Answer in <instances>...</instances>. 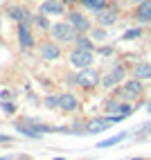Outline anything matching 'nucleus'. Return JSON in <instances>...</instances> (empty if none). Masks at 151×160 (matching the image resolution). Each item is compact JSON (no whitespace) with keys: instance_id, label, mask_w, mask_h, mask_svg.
<instances>
[{"instance_id":"nucleus-27","label":"nucleus","mask_w":151,"mask_h":160,"mask_svg":"<svg viewBox=\"0 0 151 160\" xmlns=\"http://www.w3.org/2000/svg\"><path fill=\"white\" fill-rule=\"evenodd\" d=\"M135 2H138V5H142V2H147V0H135Z\"/></svg>"},{"instance_id":"nucleus-5","label":"nucleus","mask_w":151,"mask_h":160,"mask_svg":"<svg viewBox=\"0 0 151 160\" xmlns=\"http://www.w3.org/2000/svg\"><path fill=\"white\" fill-rule=\"evenodd\" d=\"M142 95V81L140 79H131V81H126V86L122 88V97L126 99H135Z\"/></svg>"},{"instance_id":"nucleus-14","label":"nucleus","mask_w":151,"mask_h":160,"mask_svg":"<svg viewBox=\"0 0 151 160\" xmlns=\"http://www.w3.org/2000/svg\"><path fill=\"white\" fill-rule=\"evenodd\" d=\"M122 77H124V68L122 66H117L115 70H111V74L104 79V86H113V83H117V81H122Z\"/></svg>"},{"instance_id":"nucleus-1","label":"nucleus","mask_w":151,"mask_h":160,"mask_svg":"<svg viewBox=\"0 0 151 160\" xmlns=\"http://www.w3.org/2000/svg\"><path fill=\"white\" fill-rule=\"evenodd\" d=\"M70 61H72L74 68H88L90 63H93V50H81V48H77V50L70 54Z\"/></svg>"},{"instance_id":"nucleus-15","label":"nucleus","mask_w":151,"mask_h":160,"mask_svg":"<svg viewBox=\"0 0 151 160\" xmlns=\"http://www.w3.org/2000/svg\"><path fill=\"white\" fill-rule=\"evenodd\" d=\"M124 138H126V133H117L115 138H108V140L99 142V144H97V149H108V147H113V144H117V142H122Z\"/></svg>"},{"instance_id":"nucleus-8","label":"nucleus","mask_w":151,"mask_h":160,"mask_svg":"<svg viewBox=\"0 0 151 160\" xmlns=\"http://www.w3.org/2000/svg\"><path fill=\"white\" fill-rule=\"evenodd\" d=\"M41 12L43 14H63V2L61 0H45V2L41 5Z\"/></svg>"},{"instance_id":"nucleus-23","label":"nucleus","mask_w":151,"mask_h":160,"mask_svg":"<svg viewBox=\"0 0 151 160\" xmlns=\"http://www.w3.org/2000/svg\"><path fill=\"white\" fill-rule=\"evenodd\" d=\"M93 38H95V41H104V38H106V32H104V29H95V32H93Z\"/></svg>"},{"instance_id":"nucleus-19","label":"nucleus","mask_w":151,"mask_h":160,"mask_svg":"<svg viewBox=\"0 0 151 160\" xmlns=\"http://www.w3.org/2000/svg\"><path fill=\"white\" fill-rule=\"evenodd\" d=\"M140 34H142V29H140V27H133V29H126L122 38H124V41H133V38H138Z\"/></svg>"},{"instance_id":"nucleus-28","label":"nucleus","mask_w":151,"mask_h":160,"mask_svg":"<svg viewBox=\"0 0 151 160\" xmlns=\"http://www.w3.org/2000/svg\"><path fill=\"white\" fill-rule=\"evenodd\" d=\"M147 111H149V113H151V102H149V106H147Z\"/></svg>"},{"instance_id":"nucleus-9","label":"nucleus","mask_w":151,"mask_h":160,"mask_svg":"<svg viewBox=\"0 0 151 160\" xmlns=\"http://www.w3.org/2000/svg\"><path fill=\"white\" fill-rule=\"evenodd\" d=\"M135 18L140 20V23H151V0H147V2H142V5H138Z\"/></svg>"},{"instance_id":"nucleus-16","label":"nucleus","mask_w":151,"mask_h":160,"mask_svg":"<svg viewBox=\"0 0 151 160\" xmlns=\"http://www.w3.org/2000/svg\"><path fill=\"white\" fill-rule=\"evenodd\" d=\"M7 14L12 16L14 20H23V18H25V20H29V14H27V12H23L20 7H9V9H7Z\"/></svg>"},{"instance_id":"nucleus-2","label":"nucleus","mask_w":151,"mask_h":160,"mask_svg":"<svg viewBox=\"0 0 151 160\" xmlns=\"http://www.w3.org/2000/svg\"><path fill=\"white\" fill-rule=\"evenodd\" d=\"M77 83L83 88H95L99 83V72L97 70H90V68H83L79 74H77Z\"/></svg>"},{"instance_id":"nucleus-26","label":"nucleus","mask_w":151,"mask_h":160,"mask_svg":"<svg viewBox=\"0 0 151 160\" xmlns=\"http://www.w3.org/2000/svg\"><path fill=\"white\" fill-rule=\"evenodd\" d=\"M0 160H12V158H9V156H0Z\"/></svg>"},{"instance_id":"nucleus-21","label":"nucleus","mask_w":151,"mask_h":160,"mask_svg":"<svg viewBox=\"0 0 151 160\" xmlns=\"http://www.w3.org/2000/svg\"><path fill=\"white\" fill-rule=\"evenodd\" d=\"M3 111H5L7 115H14V113H16V106H14L12 102H5V104H3Z\"/></svg>"},{"instance_id":"nucleus-24","label":"nucleus","mask_w":151,"mask_h":160,"mask_svg":"<svg viewBox=\"0 0 151 160\" xmlns=\"http://www.w3.org/2000/svg\"><path fill=\"white\" fill-rule=\"evenodd\" d=\"M36 23H38V25H41L43 29H48V27H50V23H48V18H43V16H38V18H36Z\"/></svg>"},{"instance_id":"nucleus-7","label":"nucleus","mask_w":151,"mask_h":160,"mask_svg":"<svg viewBox=\"0 0 151 160\" xmlns=\"http://www.w3.org/2000/svg\"><path fill=\"white\" fill-rule=\"evenodd\" d=\"M70 25H72L74 29H79V32H88V29H90L88 18H86L83 14H79V12H72V14H70Z\"/></svg>"},{"instance_id":"nucleus-12","label":"nucleus","mask_w":151,"mask_h":160,"mask_svg":"<svg viewBox=\"0 0 151 160\" xmlns=\"http://www.w3.org/2000/svg\"><path fill=\"white\" fill-rule=\"evenodd\" d=\"M18 41H20V45L23 48H32L34 45V38H32V32L20 23V27H18Z\"/></svg>"},{"instance_id":"nucleus-3","label":"nucleus","mask_w":151,"mask_h":160,"mask_svg":"<svg viewBox=\"0 0 151 160\" xmlns=\"http://www.w3.org/2000/svg\"><path fill=\"white\" fill-rule=\"evenodd\" d=\"M52 34H54L59 41H63V43H68V41L77 38V29H74L70 23H59V25L52 27Z\"/></svg>"},{"instance_id":"nucleus-4","label":"nucleus","mask_w":151,"mask_h":160,"mask_svg":"<svg viewBox=\"0 0 151 160\" xmlns=\"http://www.w3.org/2000/svg\"><path fill=\"white\" fill-rule=\"evenodd\" d=\"M120 120H122V115H113V117H106V120H95V122L88 126V131H86V133H99V131H106V129H111V124L120 122Z\"/></svg>"},{"instance_id":"nucleus-30","label":"nucleus","mask_w":151,"mask_h":160,"mask_svg":"<svg viewBox=\"0 0 151 160\" xmlns=\"http://www.w3.org/2000/svg\"><path fill=\"white\" fill-rule=\"evenodd\" d=\"M131 160H142V158H131Z\"/></svg>"},{"instance_id":"nucleus-10","label":"nucleus","mask_w":151,"mask_h":160,"mask_svg":"<svg viewBox=\"0 0 151 160\" xmlns=\"http://www.w3.org/2000/svg\"><path fill=\"white\" fill-rule=\"evenodd\" d=\"M77 106H79L77 97L70 95V92H66V95H61V97H59V108H63V111H74Z\"/></svg>"},{"instance_id":"nucleus-11","label":"nucleus","mask_w":151,"mask_h":160,"mask_svg":"<svg viewBox=\"0 0 151 160\" xmlns=\"http://www.w3.org/2000/svg\"><path fill=\"white\" fill-rule=\"evenodd\" d=\"M59 54H61V50H59L54 43H43V48H41V57H43V59L54 61V59H59Z\"/></svg>"},{"instance_id":"nucleus-22","label":"nucleus","mask_w":151,"mask_h":160,"mask_svg":"<svg viewBox=\"0 0 151 160\" xmlns=\"http://www.w3.org/2000/svg\"><path fill=\"white\" fill-rule=\"evenodd\" d=\"M45 106H48V108H57V106H59V97H48Z\"/></svg>"},{"instance_id":"nucleus-17","label":"nucleus","mask_w":151,"mask_h":160,"mask_svg":"<svg viewBox=\"0 0 151 160\" xmlns=\"http://www.w3.org/2000/svg\"><path fill=\"white\" fill-rule=\"evenodd\" d=\"M81 5L88 7V9H93V12H99V9L106 7V0H81Z\"/></svg>"},{"instance_id":"nucleus-20","label":"nucleus","mask_w":151,"mask_h":160,"mask_svg":"<svg viewBox=\"0 0 151 160\" xmlns=\"http://www.w3.org/2000/svg\"><path fill=\"white\" fill-rule=\"evenodd\" d=\"M77 45L81 50H93V41H88L86 36H77Z\"/></svg>"},{"instance_id":"nucleus-18","label":"nucleus","mask_w":151,"mask_h":160,"mask_svg":"<svg viewBox=\"0 0 151 160\" xmlns=\"http://www.w3.org/2000/svg\"><path fill=\"white\" fill-rule=\"evenodd\" d=\"M16 131H18V133H23V135H27V138H38V135H41V133L34 129V126H25V124H18V126H16Z\"/></svg>"},{"instance_id":"nucleus-13","label":"nucleus","mask_w":151,"mask_h":160,"mask_svg":"<svg viewBox=\"0 0 151 160\" xmlns=\"http://www.w3.org/2000/svg\"><path fill=\"white\" fill-rule=\"evenodd\" d=\"M133 74H135V79H140V81H142V79H151V63H138Z\"/></svg>"},{"instance_id":"nucleus-29","label":"nucleus","mask_w":151,"mask_h":160,"mask_svg":"<svg viewBox=\"0 0 151 160\" xmlns=\"http://www.w3.org/2000/svg\"><path fill=\"white\" fill-rule=\"evenodd\" d=\"M61 2H72V0H61Z\"/></svg>"},{"instance_id":"nucleus-31","label":"nucleus","mask_w":151,"mask_h":160,"mask_svg":"<svg viewBox=\"0 0 151 160\" xmlns=\"http://www.w3.org/2000/svg\"><path fill=\"white\" fill-rule=\"evenodd\" d=\"M54 160H63V158H54Z\"/></svg>"},{"instance_id":"nucleus-6","label":"nucleus","mask_w":151,"mask_h":160,"mask_svg":"<svg viewBox=\"0 0 151 160\" xmlns=\"http://www.w3.org/2000/svg\"><path fill=\"white\" fill-rule=\"evenodd\" d=\"M95 14H97V20H99L102 25H113L115 18H117V9L115 7H104V9H99V12H95Z\"/></svg>"},{"instance_id":"nucleus-25","label":"nucleus","mask_w":151,"mask_h":160,"mask_svg":"<svg viewBox=\"0 0 151 160\" xmlns=\"http://www.w3.org/2000/svg\"><path fill=\"white\" fill-rule=\"evenodd\" d=\"M0 142H12V138L9 135H0Z\"/></svg>"}]
</instances>
